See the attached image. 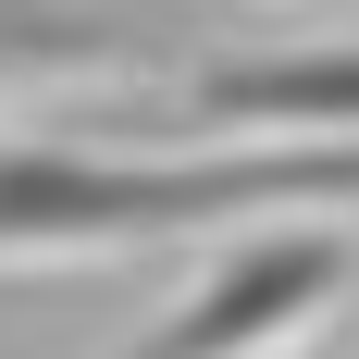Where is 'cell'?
Listing matches in <instances>:
<instances>
[{
    "label": "cell",
    "mask_w": 359,
    "mask_h": 359,
    "mask_svg": "<svg viewBox=\"0 0 359 359\" xmlns=\"http://www.w3.org/2000/svg\"><path fill=\"white\" fill-rule=\"evenodd\" d=\"M273 198H359V149L334 161H62V149H0V260L37 248H124V236H186Z\"/></svg>",
    "instance_id": "obj_1"
},
{
    "label": "cell",
    "mask_w": 359,
    "mask_h": 359,
    "mask_svg": "<svg viewBox=\"0 0 359 359\" xmlns=\"http://www.w3.org/2000/svg\"><path fill=\"white\" fill-rule=\"evenodd\" d=\"M334 285V248H273V260H236L198 310H186L174 334H149L137 359H248L260 334H285V310H310V297Z\"/></svg>",
    "instance_id": "obj_2"
},
{
    "label": "cell",
    "mask_w": 359,
    "mask_h": 359,
    "mask_svg": "<svg viewBox=\"0 0 359 359\" xmlns=\"http://www.w3.org/2000/svg\"><path fill=\"white\" fill-rule=\"evenodd\" d=\"M211 111H260V124H285V111H347V124H359V62H273V74H211Z\"/></svg>",
    "instance_id": "obj_3"
},
{
    "label": "cell",
    "mask_w": 359,
    "mask_h": 359,
    "mask_svg": "<svg viewBox=\"0 0 359 359\" xmlns=\"http://www.w3.org/2000/svg\"><path fill=\"white\" fill-rule=\"evenodd\" d=\"M111 50H124V37L74 25L50 0H0V74H25V62H111Z\"/></svg>",
    "instance_id": "obj_4"
}]
</instances>
